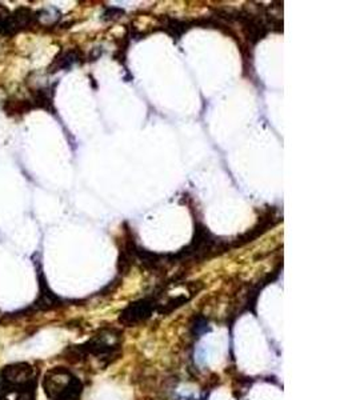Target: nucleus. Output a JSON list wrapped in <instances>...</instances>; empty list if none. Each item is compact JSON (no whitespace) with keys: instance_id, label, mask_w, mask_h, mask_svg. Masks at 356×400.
Wrapping results in <instances>:
<instances>
[{"instance_id":"nucleus-4","label":"nucleus","mask_w":356,"mask_h":400,"mask_svg":"<svg viewBox=\"0 0 356 400\" xmlns=\"http://www.w3.org/2000/svg\"><path fill=\"white\" fill-rule=\"evenodd\" d=\"M0 400H4V399H1V398H0Z\"/></svg>"},{"instance_id":"nucleus-1","label":"nucleus","mask_w":356,"mask_h":400,"mask_svg":"<svg viewBox=\"0 0 356 400\" xmlns=\"http://www.w3.org/2000/svg\"><path fill=\"white\" fill-rule=\"evenodd\" d=\"M32 374L34 371L30 365L26 363H18L8 365L1 371V382L9 388H27L32 380Z\"/></svg>"},{"instance_id":"nucleus-2","label":"nucleus","mask_w":356,"mask_h":400,"mask_svg":"<svg viewBox=\"0 0 356 400\" xmlns=\"http://www.w3.org/2000/svg\"><path fill=\"white\" fill-rule=\"evenodd\" d=\"M150 312L151 303H148L147 300H140L137 303L131 304L123 312L122 319H123V321H127V323H135V321H139L148 316Z\"/></svg>"},{"instance_id":"nucleus-3","label":"nucleus","mask_w":356,"mask_h":400,"mask_svg":"<svg viewBox=\"0 0 356 400\" xmlns=\"http://www.w3.org/2000/svg\"><path fill=\"white\" fill-rule=\"evenodd\" d=\"M187 30H188V24L185 22L176 20V19H170L166 24V31L176 39H179Z\"/></svg>"}]
</instances>
